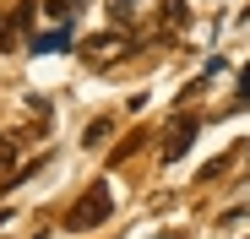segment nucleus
Masks as SVG:
<instances>
[{
  "mask_svg": "<svg viewBox=\"0 0 250 239\" xmlns=\"http://www.w3.org/2000/svg\"><path fill=\"white\" fill-rule=\"evenodd\" d=\"M109 207H114V196H109V185L98 179V185H87V190H82L76 201H71L65 228H71V234H87V228H98V223L109 218Z\"/></svg>",
  "mask_w": 250,
  "mask_h": 239,
  "instance_id": "f257e3e1",
  "label": "nucleus"
},
{
  "mask_svg": "<svg viewBox=\"0 0 250 239\" xmlns=\"http://www.w3.org/2000/svg\"><path fill=\"white\" fill-rule=\"evenodd\" d=\"M120 55H131L120 33H93L87 44H82V60H87V65H114Z\"/></svg>",
  "mask_w": 250,
  "mask_h": 239,
  "instance_id": "f03ea898",
  "label": "nucleus"
},
{
  "mask_svg": "<svg viewBox=\"0 0 250 239\" xmlns=\"http://www.w3.org/2000/svg\"><path fill=\"white\" fill-rule=\"evenodd\" d=\"M196 131H201L196 120H185V114H180L174 125H169V141H163V163H180V158L190 152V141H196Z\"/></svg>",
  "mask_w": 250,
  "mask_h": 239,
  "instance_id": "7ed1b4c3",
  "label": "nucleus"
},
{
  "mask_svg": "<svg viewBox=\"0 0 250 239\" xmlns=\"http://www.w3.org/2000/svg\"><path fill=\"white\" fill-rule=\"evenodd\" d=\"M114 22H142V27H152V11H158V0H114Z\"/></svg>",
  "mask_w": 250,
  "mask_h": 239,
  "instance_id": "20e7f679",
  "label": "nucleus"
},
{
  "mask_svg": "<svg viewBox=\"0 0 250 239\" xmlns=\"http://www.w3.org/2000/svg\"><path fill=\"white\" fill-rule=\"evenodd\" d=\"M55 49H76V44H71V27H65V22H60L55 33H38V38H33V55H55Z\"/></svg>",
  "mask_w": 250,
  "mask_h": 239,
  "instance_id": "39448f33",
  "label": "nucleus"
},
{
  "mask_svg": "<svg viewBox=\"0 0 250 239\" xmlns=\"http://www.w3.org/2000/svg\"><path fill=\"white\" fill-rule=\"evenodd\" d=\"M17 152H22L17 131H0V169H11V163H17Z\"/></svg>",
  "mask_w": 250,
  "mask_h": 239,
  "instance_id": "423d86ee",
  "label": "nucleus"
},
{
  "mask_svg": "<svg viewBox=\"0 0 250 239\" xmlns=\"http://www.w3.org/2000/svg\"><path fill=\"white\" fill-rule=\"evenodd\" d=\"M82 6H87V0H49V17H55V22H71Z\"/></svg>",
  "mask_w": 250,
  "mask_h": 239,
  "instance_id": "0eeeda50",
  "label": "nucleus"
},
{
  "mask_svg": "<svg viewBox=\"0 0 250 239\" xmlns=\"http://www.w3.org/2000/svg\"><path fill=\"white\" fill-rule=\"evenodd\" d=\"M234 109H250V65L239 71V93H234V103H229V114H234Z\"/></svg>",
  "mask_w": 250,
  "mask_h": 239,
  "instance_id": "6e6552de",
  "label": "nucleus"
},
{
  "mask_svg": "<svg viewBox=\"0 0 250 239\" xmlns=\"http://www.w3.org/2000/svg\"><path fill=\"white\" fill-rule=\"evenodd\" d=\"M109 131H114V125H109V120H93V125H87V131H82V141H87V147H98V141H104Z\"/></svg>",
  "mask_w": 250,
  "mask_h": 239,
  "instance_id": "1a4fd4ad",
  "label": "nucleus"
},
{
  "mask_svg": "<svg viewBox=\"0 0 250 239\" xmlns=\"http://www.w3.org/2000/svg\"><path fill=\"white\" fill-rule=\"evenodd\" d=\"M158 239H180V234H158Z\"/></svg>",
  "mask_w": 250,
  "mask_h": 239,
  "instance_id": "9d476101",
  "label": "nucleus"
}]
</instances>
